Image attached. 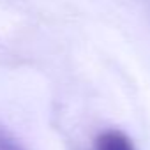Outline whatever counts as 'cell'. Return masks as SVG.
Wrapping results in <instances>:
<instances>
[{"mask_svg":"<svg viewBox=\"0 0 150 150\" xmlns=\"http://www.w3.org/2000/svg\"><path fill=\"white\" fill-rule=\"evenodd\" d=\"M94 150H136V146L124 131L106 129L96 136Z\"/></svg>","mask_w":150,"mask_h":150,"instance_id":"6da1fadb","label":"cell"},{"mask_svg":"<svg viewBox=\"0 0 150 150\" xmlns=\"http://www.w3.org/2000/svg\"><path fill=\"white\" fill-rule=\"evenodd\" d=\"M0 150H27L4 125H0Z\"/></svg>","mask_w":150,"mask_h":150,"instance_id":"7a4b0ae2","label":"cell"}]
</instances>
